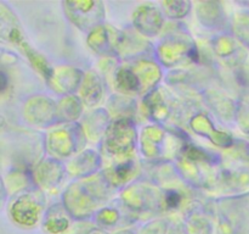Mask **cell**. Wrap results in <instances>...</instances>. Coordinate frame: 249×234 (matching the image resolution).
<instances>
[{
    "label": "cell",
    "instance_id": "obj_2",
    "mask_svg": "<svg viewBox=\"0 0 249 234\" xmlns=\"http://www.w3.org/2000/svg\"><path fill=\"white\" fill-rule=\"evenodd\" d=\"M179 195L175 194V193H170V194L168 195V204H169L170 206H175V205L179 202Z\"/></svg>",
    "mask_w": 249,
    "mask_h": 234
},
{
    "label": "cell",
    "instance_id": "obj_1",
    "mask_svg": "<svg viewBox=\"0 0 249 234\" xmlns=\"http://www.w3.org/2000/svg\"><path fill=\"white\" fill-rule=\"evenodd\" d=\"M7 83H9V78H7L6 73L4 71H0V93L6 89Z\"/></svg>",
    "mask_w": 249,
    "mask_h": 234
}]
</instances>
